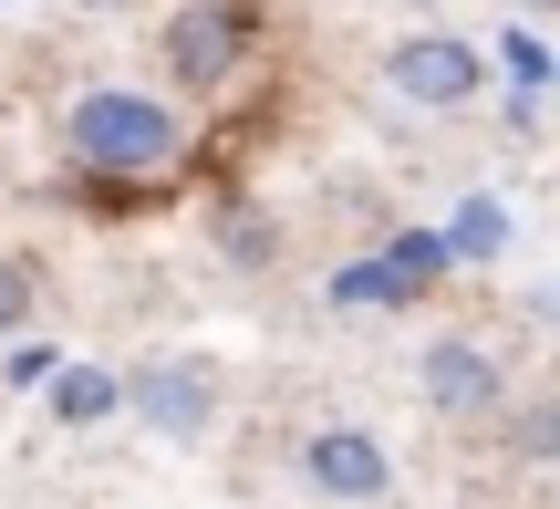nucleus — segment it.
<instances>
[{
    "label": "nucleus",
    "mask_w": 560,
    "mask_h": 509,
    "mask_svg": "<svg viewBox=\"0 0 560 509\" xmlns=\"http://www.w3.org/2000/svg\"><path fill=\"white\" fill-rule=\"evenodd\" d=\"M32 302H42L32 261H11V250H0V333H21V323H32Z\"/></svg>",
    "instance_id": "13"
},
{
    "label": "nucleus",
    "mask_w": 560,
    "mask_h": 509,
    "mask_svg": "<svg viewBox=\"0 0 560 509\" xmlns=\"http://www.w3.org/2000/svg\"><path fill=\"white\" fill-rule=\"evenodd\" d=\"M550 448H560V416L529 406V416H520V458H550Z\"/></svg>",
    "instance_id": "14"
},
{
    "label": "nucleus",
    "mask_w": 560,
    "mask_h": 509,
    "mask_svg": "<svg viewBox=\"0 0 560 509\" xmlns=\"http://www.w3.org/2000/svg\"><path fill=\"white\" fill-rule=\"evenodd\" d=\"M125 406H136L156 437L198 448V437L219 427V365H208V354H145V365L125 374Z\"/></svg>",
    "instance_id": "2"
},
{
    "label": "nucleus",
    "mask_w": 560,
    "mask_h": 509,
    "mask_svg": "<svg viewBox=\"0 0 560 509\" xmlns=\"http://www.w3.org/2000/svg\"><path fill=\"white\" fill-rule=\"evenodd\" d=\"M384 302H405L384 261H353V270H332V312H384Z\"/></svg>",
    "instance_id": "10"
},
{
    "label": "nucleus",
    "mask_w": 560,
    "mask_h": 509,
    "mask_svg": "<svg viewBox=\"0 0 560 509\" xmlns=\"http://www.w3.org/2000/svg\"><path fill=\"white\" fill-rule=\"evenodd\" d=\"M62 157L83 177H156L177 157V115L156 94H125V83H94V94L62 104Z\"/></svg>",
    "instance_id": "1"
},
{
    "label": "nucleus",
    "mask_w": 560,
    "mask_h": 509,
    "mask_svg": "<svg viewBox=\"0 0 560 509\" xmlns=\"http://www.w3.org/2000/svg\"><path fill=\"white\" fill-rule=\"evenodd\" d=\"M374 261L395 270V291L416 302V291L436 281V270H446V240H436V229H395V250H374Z\"/></svg>",
    "instance_id": "9"
},
{
    "label": "nucleus",
    "mask_w": 560,
    "mask_h": 509,
    "mask_svg": "<svg viewBox=\"0 0 560 509\" xmlns=\"http://www.w3.org/2000/svg\"><path fill=\"white\" fill-rule=\"evenodd\" d=\"M115 406H125V374H104V365H52L42 374V416L52 427H104Z\"/></svg>",
    "instance_id": "7"
},
{
    "label": "nucleus",
    "mask_w": 560,
    "mask_h": 509,
    "mask_svg": "<svg viewBox=\"0 0 560 509\" xmlns=\"http://www.w3.org/2000/svg\"><path fill=\"white\" fill-rule=\"evenodd\" d=\"M384 83H395L405 104H467V94L488 83V62H478V42L416 32V42H395V53H384Z\"/></svg>",
    "instance_id": "6"
},
{
    "label": "nucleus",
    "mask_w": 560,
    "mask_h": 509,
    "mask_svg": "<svg viewBox=\"0 0 560 509\" xmlns=\"http://www.w3.org/2000/svg\"><path fill=\"white\" fill-rule=\"evenodd\" d=\"M240 53H249L240 0H187V11L166 21V73H177L187 94H219V83L240 73Z\"/></svg>",
    "instance_id": "3"
},
{
    "label": "nucleus",
    "mask_w": 560,
    "mask_h": 509,
    "mask_svg": "<svg viewBox=\"0 0 560 509\" xmlns=\"http://www.w3.org/2000/svg\"><path fill=\"white\" fill-rule=\"evenodd\" d=\"M83 11H125V0H83Z\"/></svg>",
    "instance_id": "16"
},
{
    "label": "nucleus",
    "mask_w": 560,
    "mask_h": 509,
    "mask_svg": "<svg viewBox=\"0 0 560 509\" xmlns=\"http://www.w3.org/2000/svg\"><path fill=\"white\" fill-rule=\"evenodd\" d=\"M270 219H249V208H219V261H240V270H270Z\"/></svg>",
    "instance_id": "11"
},
{
    "label": "nucleus",
    "mask_w": 560,
    "mask_h": 509,
    "mask_svg": "<svg viewBox=\"0 0 560 509\" xmlns=\"http://www.w3.org/2000/svg\"><path fill=\"white\" fill-rule=\"evenodd\" d=\"M509 11H550V0H509Z\"/></svg>",
    "instance_id": "15"
},
{
    "label": "nucleus",
    "mask_w": 560,
    "mask_h": 509,
    "mask_svg": "<svg viewBox=\"0 0 560 509\" xmlns=\"http://www.w3.org/2000/svg\"><path fill=\"white\" fill-rule=\"evenodd\" d=\"M301 489L342 499V509H374L384 489H395V458H384L363 427H322V437H301Z\"/></svg>",
    "instance_id": "5"
},
{
    "label": "nucleus",
    "mask_w": 560,
    "mask_h": 509,
    "mask_svg": "<svg viewBox=\"0 0 560 509\" xmlns=\"http://www.w3.org/2000/svg\"><path fill=\"white\" fill-rule=\"evenodd\" d=\"M499 62H509V83H520L529 104L550 94V42H540V32H499Z\"/></svg>",
    "instance_id": "12"
},
{
    "label": "nucleus",
    "mask_w": 560,
    "mask_h": 509,
    "mask_svg": "<svg viewBox=\"0 0 560 509\" xmlns=\"http://www.w3.org/2000/svg\"><path fill=\"white\" fill-rule=\"evenodd\" d=\"M436 240H446V261H499L509 250V198H467Z\"/></svg>",
    "instance_id": "8"
},
{
    "label": "nucleus",
    "mask_w": 560,
    "mask_h": 509,
    "mask_svg": "<svg viewBox=\"0 0 560 509\" xmlns=\"http://www.w3.org/2000/svg\"><path fill=\"white\" fill-rule=\"evenodd\" d=\"M416 385H425V406H436L446 427H467V416H499V406H509L499 354H488V344H467V333H436V344H425Z\"/></svg>",
    "instance_id": "4"
}]
</instances>
